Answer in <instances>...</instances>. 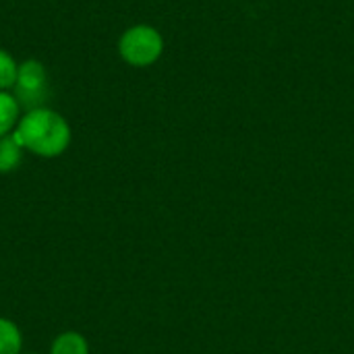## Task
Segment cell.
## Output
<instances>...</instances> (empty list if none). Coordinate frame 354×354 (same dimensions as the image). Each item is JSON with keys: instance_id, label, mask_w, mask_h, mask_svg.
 <instances>
[{"instance_id": "cell-1", "label": "cell", "mask_w": 354, "mask_h": 354, "mask_svg": "<svg viewBox=\"0 0 354 354\" xmlns=\"http://www.w3.org/2000/svg\"><path fill=\"white\" fill-rule=\"evenodd\" d=\"M12 135L25 149V153L41 160L60 158L73 141V129L68 120L58 110L48 106L23 110Z\"/></svg>"}, {"instance_id": "cell-2", "label": "cell", "mask_w": 354, "mask_h": 354, "mask_svg": "<svg viewBox=\"0 0 354 354\" xmlns=\"http://www.w3.org/2000/svg\"><path fill=\"white\" fill-rule=\"evenodd\" d=\"M116 50L124 64L133 68H147L162 58L164 35L153 25L137 23L120 33Z\"/></svg>"}, {"instance_id": "cell-3", "label": "cell", "mask_w": 354, "mask_h": 354, "mask_svg": "<svg viewBox=\"0 0 354 354\" xmlns=\"http://www.w3.org/2000/svg\"><path fill=\"white\" fill-rule=\"evenodd\" d=\"M48 89H50V77L46 64L37 58L21 60L17 71V81L12 87V93L19 100V104L25 110L44 106Z\"/></svg>"}, {"instance_id": "cell-4", "label": "cell", "mask_w": 354, "mask_h": 354, "mask_svg": "<svg viewBox=\"0 0 354 354\" xmlns=\"http://www.w3.org/2000/svg\"><path fill=\"white\" fill-rule=\"evenodd\" d=\"M23 114V106L12 91H0V139L12 135Z\"/></svg>"}, {"instance_id": "cell-5", "label": "cell", "mask_w": 354, "mask_h": 354, "mask_svg": "<svg viewBox=\"0 0 354 354\" xmlns=\"http://www.w3.org/2000/svg\"><path fill=\"white\" fill-rule=\"evenodd\" d=\"M48 354H89V342L81 332L66 330L52 340Z\"/></svg>"}, {"instance_id": "cell-6", "label": "cell", "mask_w": 354, "mask_h": 354, "mask_svg": "<svg viewBox=\"0 0 354 354\" xmlns=\"http://www.w3.org/2000/svg\"><path fill=\"white\" fill-rule=\"evenodd\" d=\"M25 149L15 139V135H6L0 139V174L15 172L23 162Z\"/></svg>"}, {"instance_id": "cell-7", "label": "cell", "mask_w": 354, "mask_h": 354, "mask_svg": "<svg viewBox=\"0 0 354 354\" xmlns=\"http://www.w3.org/2000/svg\"><path fill=\"white\" fill-rule=\"evenodd\" d=\"M0 354H23V334L8 317H0Z\"/></svg>"}, {"instance_id": "cell-8", "label": "cell", "mask_w": 354, "mask_h": 354, "mask_svg": "<svg viewBox=\"0 0 354 354\" xmlns=\"http://www.w3.org/2000/svg\"><path fill=\"white\" fill-rule=\"evenodd\" d=\"M19 60L4 48H0V91H12L17 81Z\"/></svg>"}, {"instance_id": "cell-9", "label": "cell", "mask_w": 354, "mask_h": 354, "mask_svg": "<svg viewBox=\"0 0 354 354\" xmlns=\"http://www.w3.org/2000/svg\"><path fill=\"white\" fill-rule=\"evenodd\" d=\"M23 354H35V353H23Z\"/></svg>"}]
</instances>
